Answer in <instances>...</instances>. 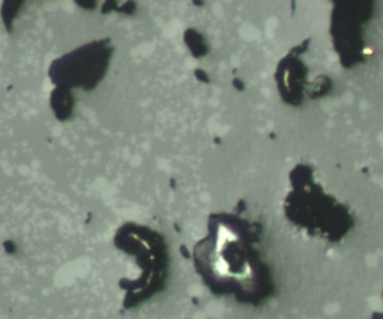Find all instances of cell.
Segmentation results:
<instances>
[{
    "label": "cell",
    "instance_id": "3",
    "mask_svg": "<svg viewBox=\"0 0 383 319\" xmlns=\"http://www.w3.org/2000/svg\"><path fill=\"white\" fill-rule=\"evenodd\" d=\"M65 102H67L65 90L63 88L57 89L53 93V96H52V107L54 108L59 118H64V113L66 112L67 107L65 106Z\"/></svg>",
    "mask_w": 383,
    "mask_h": 319
},
{
    "label": "cell",
    "instance_id": "1",
    "mask_svg": "<svg viewBox=\"0 0 383 319\" xmlns=\"http://www.w3.org/2000/svg\"><path fill=\"white\" fill-rule=\"evenodd\" d=\"M257 244V231L246 219L231 214L212 215L206 235L193 251L196 274L213 295L261 305L271 295L272 282Z\"/></svg>",
    "mask_w": 383,
    "mask_h": 319
},
{
    "label": "cell",
    "instance_id": "2",
    "mask_svg": "<svg viewBox=\"0 0 383 319\" xmlns=\"http://www.w3.org/2000/svg\"><path fill=\"white\" fill-rule=\"evenodd\" d=\"M142 232L138 236L132 232H120L117 236V244L128 254L135 258L137 265L141 270L140 277L128 290L129 306L143 299H148L153 293L157 292V288L161 285L164 269H166V253L160 249L161 243L156 239L153 233H149L147 241L142 240Z\"/></svg>",
    "mask_w": 383,
    "mask_h": 319
}]
</instances>
